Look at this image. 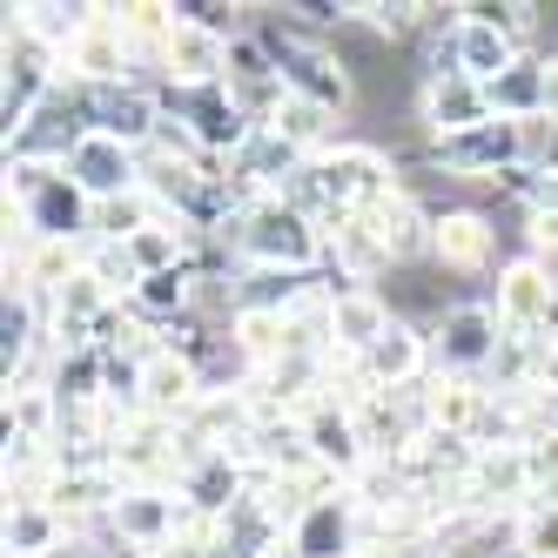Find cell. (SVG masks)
I'll return each instance as SVG.
<instances>
[{"label":"cell","mask_w":558,"mask_h":558,"mask_svg":"<svg viewBox=\"0 0 558 558\" xmlns=\"http://www.w3.org/2000/svg\"><path fill=\"white\" fill-rule=\"evenodd\" d=\"M216 243L229 250L235 269H276V276H310L316 263H330V235L324 222L296 216L290 203H276V195H263V203L235 209L229 229L216 235Z\"/></svg>","instance_id":"1"},{"label":"cell","mask_w":558,"mask_h":558,"mask_svg":"<svg viewBox=\"0 0 558 558\" xmlns=\"http://www.w3.org/2000/svg\"><path fill=\"white\" fill-rule=\"evenodd\" d=\"M250 27L263 34V48H269V61H276V74H283L290 95L330 108V114L350 108V68H343V54L324 41V34L296 27L283 8H263V21H250Z\"/></svg>","instance_id":"2"},{"label":"cell","mask_w":558,"mask_h":558,"mask_svg":"<svg viewBox=\"0 0 558 558\" xmlns=\"http://www.w3.org/2000/svg\"><path fill=\"white\" fill-rule=\"evenodd\" d=\"M316 182H324V203H330V222L337 216H377L384 203L404 182H397V162L371 142H337L324 162H316Z\"/></svg>","instance_id":"3"},{"label":"cell","mask_w":558,"mask_h":558,"mask_svg":"<svg viewBox=\"0 0 558 558\" xmlns=\"http://www.w3.org/2000/svg\"><path fill=\"white\" fill-rule=\"evenodd\" d=\"M492 310H498L505 337H525V343H538V350L558 343V276H551L538 256H518V263L498 269Z\"/></svg>","instance_id":"4"},{"label":"cell","mask_w":558,"mask_h":558,"mask_svg":"<svg viewBox=\"0 0 558 558\" xmlns=\"http://www.w3.org/2000/svg\"><path fill=\"white\" fill-rule=\"evenodd\" d=\"M505 350V324L492 303H445L430 324V364H445V377H492Z\"/></svg>","instance_id":"5"},{"label":"cell","mask_w":558,"mask_h":558,"mask_svg":"<svg viewBox=\"0 0 558 558\" xmlns=\"http://www.w3.org/2000/svg\"><path fill=\"white\" fill-rule=\"evenodd\" d=\"M169 108H162V82H148V74H135V82H114V88H88V129L122 142V148H148L155 135H162Z\"/></svg>","instance_id":"6"},{"label":"cell","mask_w":558,"mask_h":558,"mask_svg":"<svg viewBox=\"0 0 558 558\" xmlns=\"http://www.w3.org/2000/svg\"><path fill=\"white\" fill-rule=\"evenodd\" d=\"M61 175L82 189L88 203H114V195H135V189H142V155L88 129L82 142H74V155L61 162Z\"/></svg>","instance_id":"7"},{"label":"cell","mask_w":558,"mask_h":558,"mask_svg":"<svg viewBox=\"0 0 558 558\" xmlns=\"http://www.w3.org/2000/svg\"><path fill=\"white\" fill-rule=\"evenodd\" d=\"M417 122L430 129V142H451V135H471V129L498 122V114H492L485 82H471V74H445V82H417Z\"/></svg>","instance_id":"8"},{"label":"cell","mask_w":558,"mask_h":558,"mask_svg":"<svg viewBox=\"0 0 558 558\" xmlns=\"http://www.w3.org/2000/svg\"><path fill=\"white\" fill-rule=\"evenodd\" d=\"M356 371H364L371 390H417L424 371H430V330H417V324L397 316V324L356 356Z\"/></svg>","instance_id":"9"},{"label":"cell","mask_w":558,"mask_h":558,"mask_svg":"<svg viewBox=\"0 0 558 558\" xmlns=\"http://www.w3.org/2000/svg\"><path fill=\"white\" fill-rule=\"evenodd\" d=\"M430 263L451 269V276H485L498 263V229L485 209H445L430 235Z\"/></svg>","instance_id":"10"},{"label":"cell","mask_w":558,"mask_h":558,"mask_svg":"<svg viewBox=\"0 0 558 558\" xmlns=\"http://www.w3.org/2000/svg\"><path fill=\"white\" fill-rule=\"evenodd\" d=\"M371 229H377V243L390 250V263H417V256H430L437 216L424 209V195H417V189H397L390 203L371 216Z\"/></svg>","instance_id":"11"},{"label":"cell","mask_w":558,"mask_h":558,"mask_svg":"<svg viewBox=\"0 0 558 558\" xmlns=\"http://www.w3.org/2000/svg\"><path fill=\"white\" fill-rule=\"evenodd\" d=\"M397 324L390 316V303H384V290H337V324H330V337H337V356H364L384 330Z\"/></svg>","instance_id":"12"},{"label":"cell","mask_w":558,"mask_h":558,"mask_svg":"<svg viewBox=\"0 0 558 558\" xmlns=\"http://www.w3.org/2000/svg\"><path fill=\"white\" fill-rule=\"evenodd\" d=\"M511 61H525V48H518L505 27L477 21V14L458 21V74H471V82H498Z\"/></svg>","instance_id":"13"},{"label":"cell","mask_w":558,"mask_h":558,"mask_svg":"<svg viewBox=\"0 0 558 558\" xmlns=\"http://www.w3.org/2000/svg\"><path fill=\"white\" fill-rule=\"evenodd\" d=\"M498 122H545V54L511 61L498 82H485Z\"/></svg>","instance_id":"14"},{"label":"cell","mask_w":558,"mask_h":558,"mask_svg":"<svg viewBox=\"0 0 558 558\" xmlns=\"http://www.w3.org/2000/svg\"><path fill=\"white\" fill-rule=\"evenodd\" d=\"M68 538L54 505H8V558H48Z\"/></svg>","instance_id":"15"},{"label":"cell","mask_w":558,"mask_h":558,"mask_svg":"<svg viewBox=\"0 0 558 558\" xmlns=\"http://www.w3.org/2000/svg\"><path fill=\"white\" fill-rule=\"evenodd\" d=\"M148 222H162V203L148 189L114 195V203H95V243H135Z\"/></svg>","instance_id":"16"},{"label":"cell","mask_w":558,"mask_h":558,"mask_svg":"<svg viewBox=\"0 0 558 558\" xmlns=\"http://www.w3.org/2000/svg\"><path fill=\"white\" fill-rule=\"evenodd\" d=\"M88 276H95V283L114 296V303H135V290L148 283V276H142V263L129 256V243H88Z\"/></svg>","instance_id":"17"},{"label":"cell","mask_w":558,"mask_h":558,"mask_svg":"<svg viewBox=\"0 0 558 558\" xmlns=\"http://www.w3.org/2000/svg\"><path fill=\"white\" fill-rule=\"evenodd\" d=\"M511 545H525L532 558H558V505H532L511 518Z\"/></svg>","instance_id":"18"},{"label":"cell","mask_w":558,"mask_h":558,"mask_svg":"<svg viewBox=\"0 0 558 558\" xmlns=\"http://www.w3.org/2000/svg\"><path fill=\"white\" fill-rule=\"evenodd\" d=\"M545 122L558 129V54H545Z\"/></svg>","instance_id":"19"},{"label":"cell","mask_w":558,"mask_h":558,"mask_svg":"<svg viewBox=\"0 0 558 558\" xmlns=\"http://www.w3.org/2000/svg\"><path fill=\"white\" fill-rule=\"evenodd\" d=\"M538 390H545V397H558V343L545 350V364H538Z\"/></svg>","instance_id":"20"},{"label":"cell","mask_w":558,"mask_h":558,"mask_svg":"<svg viewBox=\"0 0 558 558\" xmlns=\"http://www.w3.org/2000/svg\"><path fill=\"white\" fill-rule=\"evenodd\" d=\"M485 558H532L525 545H505V551H485Z\"/></svg>","instance_id":"21"}]
</instances>
